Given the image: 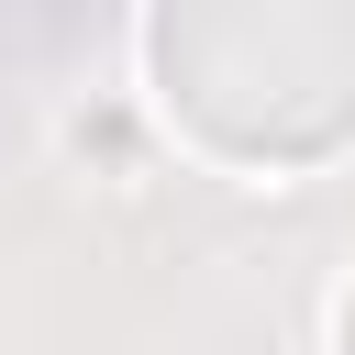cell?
<instances>
[{
  "mask_svg": "<svg viewBox=\"0 0 355 355\" xmlns=\"http://www.w3.org/2000/svg\"><path fill=\"white\" fill-rule=\"evenodd\" d=\"M344 355H355V288H344Z\"/></svg>",
  "mask_w": 355,
  "mask_h": 355,
  "instance_id": "cell-2",
  "label": "cell"
},
{
  "mask_svg": "<svg viewBox=\"0 0 355 355\" xmlns=\"http://www.w3.org/2000/svg\"><path fill=\"white\" fill-rule=\"evenodd\" d=\"M144 78L211 166H333L355 144V0H155Z\"/></svg>",
  "mask_w": 355,
  "mask_h": 355,
  "instance_id": "cell-1",
  "label": "cell"
}]
</instances>
